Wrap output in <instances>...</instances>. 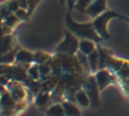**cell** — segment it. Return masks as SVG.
I'll return each instance as SVG.
<instances>
[{"label": "cell", "mask_w": 129, "mask_h": 116, "mask_svg": "<svg viewBox=\"0 0 129 116\" xmlns=\"http://www.w3.org/2000/svg\"><path fill=\"white\" fill-rule=\"evenodd\" d=\"M50 59H51V55L49 53H45V52L39 51L36 53H34V63L35 64H44Z\"/></svg>", "instance_id": "ac0fdd59"}, {"label": "cell", "mask_w": 129, "mask_h": 116, "mask_svg": "<svg viewBox=\"0 0 129 116\" xmlns=\"http://www.w3.org/2000/svg\"><path fill=\"white\" fill-rule=\"evenodd\" d=\"M27 76L32 79V80H39L41 78V73H40V67L39 64H33L27 69Z\"/></svg>", "instance_id": "ffe728a7"}, {"label": "cell", "mask_w": 129, "mask_h": 116, "mask_svg": "<svg viewBox=\"0 0 129 116\" xmlns=\"http://www.w3.org/2000/svg\"><path fill=\"white\" fill-rule=\"evenodd\" d=\"M18 47H16L15 50H13V51L8 52V53L6 54H2L1 55V63L2 64H10V63H15V59H16V53H17L18 51Z\"/></svg>", "instance_id": "e0dca14e"}, {"label": "cell", "mask_w": 129, "mask_h": 116, "mask_svg": "<svg viewBox=\"0 0 129 116\" xmlns=\"http://www.w3.org/2000/svg\"><path fill=\"white\" fill-rule=\"evenodd\" d=\"M50 100V96L47 91H43V92H40V94L36 96V99H35V103L38 106L40 107H44L47 106V104L49 103Z\"/></svg>", "instance_id": "44dd1931"}, {"label": "cell", "mask_w": 129, "mask_h": 116, "mask_svg": "<svg viewBox=\"0 0 129 116\" xmlns=\"http://www.w3.org/2000/svg\"><path fill=\"white\" fill-rule=\"evenodd\" d=\"M121 19H123V20H126L127 23H129V17H126V16H122V18Z\"/></svg>", "instance_id": "83f0119b"}, {"label": "cell", "mask_w": 129, "mask_h": 116, "mask_svg": "<svg viewBox=\"0 0 129 116\" xmlns=\"http://www.w3.org/2000/svg\"><path fill=\"white\" fill-rule=\"evenodd\" d=\"M34 63V53L27 51V50H18L16 53V59H15V64L17 65H23V64H32Z\"/></svg>", "instance_id": "ba28073f"}, {"label": "cell", "mask_w": 129, "mask_h": 116, "mask_svg": "<svg viewBox=\"0 0 129 116\" xmlns=\"http://www.w3.org/2000/svg\"><path fill=\"white\" fill-rule=\"evenodd\" d=\"M77 60L78 63L80 64L82 69L86 70L87 72H91V67H89V61H88V55L82 53L80 51L77 52Z\"/></svg>", "instance_id": "2e32d148"}, {"label": "cell", "mask_w": 129, "mask_h": 116, "mask_svg": "<svg viewBox=\"0 0 129 116\" xmlns=\"http://www.w3.org/2000/svg\"><path fill=\"white\" fill-rule=\"evenodd\" d=\"M5 5H6V6L9 8V10H10V11H13L14 14H15L16 11H17L18 9L20 8V7H19V5L17 4V1H16V0H9V1H7Z\"/></svg>", "instance_id": "d4e9b609"}, {"label": "cell", "mask_w": 129, "mask_h": 116, "mask_svg": "<svg viewBox=\"0 0 129 116\" xmlns=\"http://www.w3.org/2000/svg\"><path fill=\"white\" fill-rule=\"evenodd\" d=\"M105 10H108L107 0H94L88 6V8L86 9L85 14L91 18H96L101 14L104 13Z\"/></svg>", "instance_id": "5b68a950"}, {"label": "cell", "mask_w": 129, "mask_h": 116, "mask_svg": "<svg viewBox=\"0 0 129 116\" xmlns=\"http://www.w3.org/2000/svg\"><path fill=\"white\" fill-rule=\"evenodd\" d=\"M84 89L86 90L89 99H91V106L93 108H98L100 106V88L95 80V77H89L84 85Z\"/></svg>", "instance_id": "277c9868"}, {"label": "cell", "mask_w": 129, "mask_h": 116, "mask_svg": "<svg viewBox=\"0 0 129 116\" xmlns=\"http://www.w3.org/2000/svg\"><path fill=\"white\" fill-rule=\"evenodd\" d=\"M99 51V58H100V64L99 68L101 69H107V67H109V63L112 59V53L109 50L105 49H98Z\"/></svg>", "instance_id": "7c38bea8"}, {"label": "cell", "mask_w": 129, "mask_h": 116, "mask_svg": "<svg viewBox=\"0 0 129 116\" xmlns=\"http://www.w3.org/2000/svg\"><path fill=\"white\" fill-rule=\"evenodd\" d=\"M47 116H66L62 104H53L45 112Z\"/></svg>", "instance_id": "9a60e30c"}, {"label": "cell", "mask_w": 129, "mask_h": 116, "mask_svg": "<svg viewBox=\"0 0 129 116\" xmlns=\"http://www.w3.org/2000/svg\"><path fill=\"white\" fill-rule=\"evenodd\" d=\"M113 18H122V15L118 14L114 10L108 9V10H105L103 14H101L100 16L94 18V20L92 22L96 33L99 34V36H100L102 40H108V38H110V33L108 32V24H109V22L111 19H113Z\"/></svg>", "instance_id": "7a4b0ae2"}, {"label": "cell", "mask_w": 129, "mask_h": 116, "mask_svg": "<svg viewBox=\"0 0 129 116\" xmlns=\"http://www.w3.org/2000/svg\"><path fill=\"white\" fill-rule=\"evenodd\" d=\"M66 23L68 31H70L74 35H76L78 38L83 40H92L94 42H100L102 38L99 36V34L96 33L95 28L93 26V23H77L70 17V15H67L66 17Z\"/></svg>", "instance_id": "6da1fadb"}, {"label": "cell", "mask_w": 129, "mask_h": 116, "mask_svg": "<svg viewBox=\"0 0 129 116\" xmlns=\"http://www.w3.org/2000/svg\"><path fill=\"white\" fill-rule=\"evenodd\" d=\"M16 1H17V4L19 5L20 8L28 10V1H27V0H16Z\"/></svg>", "instance_id": "4316f807"}, {"label": "cell", "mask_w": 129, "mask_h": 116, "mask_svg": "<svg viewBox=\"0 0 129 116\" xmlns=\"http://www.w3.org/2000/svg\"><path fill=\"white\" fill-rule=\"evenodd\" d=\"M15 15L18 17V19L19 20H27L28 19V11L26 10V9H23V8H19L17 11L15 13Z\"/></svg>", "instance_id": "603a6c76"}, {"label": "cell", "mask_w": 129, "mask_h": 116, "mask_svg": "<svg viewBox=\"0 0 129 116\" xmlns=\"http://www.w3.org/2000/svg\"><path fill=\"white\" fill-rule=\"evenodd\" d=\"M75 100L80 107H88L91 106V99H89L88 95H87L86 90L83 89H78L75 92Z\"/></svg>", "instance_id": "8fae6325"}, {"label": "cell", "mask_w": 129, "mask_h": 116, "mask_svg": "<svg viewBox=\"0 0 129 116\" xmlns=\"http://www.w3.org/2000/svg\"><path fill=\"white\" fill-rule=\"evenodd\" d=\"M16 47L17 46H16L15 43H14V38L10 34H8V35H2V37H1V55L13 51Z\"/></svg>", "instance_id": "9c48e42d"}, {"label": "cell", "mask_w": 129, "mask_h": 116, "mask_svg": "<svg viewBox=\"0 0 129 116\" xmlns=\"http://www.w3.org/2000/svg\"><path fill=\"white\" fill-rule=\"evenodd\" d=\"M94 77H95V80H96V82H98L100 90L105 89V88L112 82V80H113L112 73L110 72V70H108V69L99 70Z\"/></svg>", "instance_id": "8992f818"}, {"label": "cell", "mask_w": 129, "mask_h": 116, "mask_svg": "<svg viewBox=\"0 0 129 116\" xmlns=\"http://www.w3.org/2000/svg\"><path fill=\"white\" fill-rule=\"evenodd\" d=\"M88 61H89V67H91V72L92 73H96L100 70L99 64H100V58H99V51H94L88 55Z\"/></svg>", "instance_id": "5bb4252c"}, {"label": "cell", "mask_w": 129, "mask_h": 116, "mask_svg": "<svg viewBox=\"0 0 129 116\" xmlns=\"http://www.w3.org/2000/svg\"><path fill=\"white\" fill-rule=\"evenodd\" d=\"M39 67H40V73H41V77H47L49 76V73H51V67L50 65H48L47 63H44V64H39Z\"/></svg>", "instance_id": "cb8c5ba5"}, {"label": "cell", "mask_w": 129, "mask_h": 116, "mask_svg": "<svg viewBox=\"0 0 129 116\" xmlns=\"http://www.w3.org/2000/svg\"><path fill=\"white\" fill-rule=\"evenodd\" d=\"M64 113H66V116H82V112L80 109L70 100H63L62 103Z\"/></svg>", "instance_id": "4fadbf2b"}, {"label": "cell", "mask_w": 129, "mask_h": 116, "mask_svg": "<svg viewBox=\"0 0 129 116\" xmlns=\"http://www.w3.org/2000/svg\"><path fill=\"white\" fill-rule=\"evenodd\" d=\"M18 23H19V19H18V17L15 14H10V15L6 16L5 18H2V24L8 26L9 28H11V29H13Z\"/></svg>", "instance_id": "d6986e66"}, {"label": "cell", "mask_w": 129, "mask_h": 116, "mask_svg": "<svg viewBox=\"0 0 129 116\" xmlns=\"http://www.w3.org/2000/svg\"><path fill=\"white\" fill-rule=\"evenodd\" d=\"M9 94H10L11 98L18 104H22L27 97V92L25 88L19 83H14L13 86H10L9 87Z\"/></svg>", "instance_id": "52a82bcc"}, {"label": "cell", "mask_w": 129, "mask_h": 116, "mask_svg": "<svg viewBox=\"0 0 129 116\" xmlns=\"http://www.w3.org/2000/svg\"><path fill=\"white\" fill-rule=\"evenodd\" d=\"M96 42L92 40H86V38H83V40H79V51L82 53L86 54V55H89L91 53H93L94 51H96Z\"/></svg>", "instance_id": "30bf717a"}, {"label": "cell", "mask_w": 129, "mask_h": 116, "mask_svg": "<svg viewBox=\"0 0 129 116\" xmlns=\"http://www.w3.org/2000/svg\"><path fill=\"white\" fill-rule=\"evenodd\" d=\"M27 1H28V14L31 15V14L33 13V10L35 9V7L38 6L42 0H27Z\"/></svg>", "instance_id": "484cf974"}, {"label": "cell", "mask_w": 129, "mask_h": 116, "mask_svg": "<svg viewBox=\"0 0 129 116\" xmlns=\"http://www.w3.org/2000/svg\"><path fill=\"white\" fill-rule=\"evenodd\" d=\"M56 51L63 55H73L79 51V40L70 31H67L64 40L58 45Z\"/></svg>", "instance_id": "3957f363"}, {"label": "cell", "mask_w": 129, "mask_h": 116, "mask_svg": "<svg viewBox=\"0 0 129 116\" xmlns=\"http://www.w3.org/2000/svg\"><path fill=\"white\" fill-rule=\"evenodd\" d=\"M94 0H76V5H75V9L78 11L85 13L86 9L88 8V6L93 2Z\"/></svg>", "instance_id": "7402d4cb"}]
</instances>
